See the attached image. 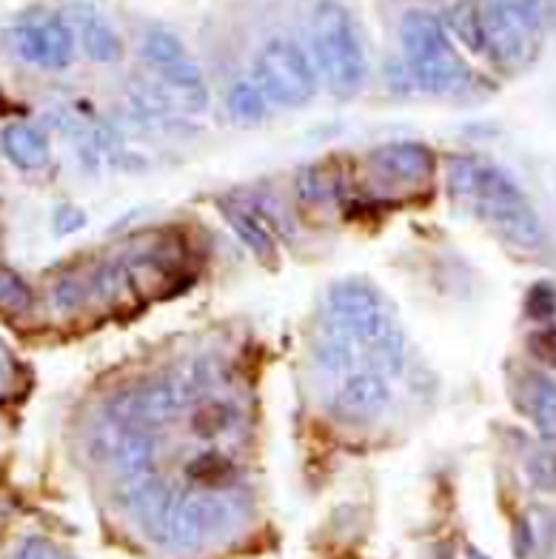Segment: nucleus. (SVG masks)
Instances as JSON below:
<instances>
[{"mask_svg": "<svg viewBox=\"0 0 556 559\" xmlns=\"http://www.w3.org/2000/svg\"><path fill=\"white\" fill-rule=\"evenodd\" d=\"M255 78L269 104L300 109L317 95V67L288 37H274L257 52Z\"/></svg>", "mask_w": 556, "mask_h": 559, "instance_id": "39448f33", "label": "nucleus"}, {"mask_svg": "<svg viewBox=\"0 0 556 559\" xmlns=\"http://www.w3.org/2000/svg\"><path fill=\"white\" fill-rule=\"evenodd\" d=\"M228 111H232V118L237 123L255 126L260 120H265V115H269V100L260 92V86H255L249 81H240L228 92Z\"/></svg>", "mask_w": 556, "mask_h": 559, "instance_id": "6ab92c4d", "label": "nucleus"}, {"mask_svg": "<svg viewBox=\"0 0 556 559\" xmlns=\"http://www.w3.org/2000/svg\"><path fill=\"white\" fill-rule=\"evenodd\" d=\"M400 40L411 81L428 95H454L471 81V72L454 52L437 15L414 9L400 23Z\"/></svg>", "mask_w": 556, "mask_h": 559, "instance_id": "f03ea898", "label": "nucleus"}, {"mask_svg": "<svg viewBox=\"0 0 556 559\" xmlns=\"http://www.w3.org/2000/svg\"><path fill=\"white\" fill-rule=\"evenodd\" d=\"M391 403V389L382 371L377 368H359L345 377L334 397V412L348 423H371L380 417Z\"/></svg>", "mask_w": 556, "mask_h": 559, "instance_id": "9d476101", "label": "nucleus"}, {"mask_svg": "<svg viewBox=\"0 0 556 559\" xmlns=\"http://www.w3.org/2000/svg\"><path fill=\"white\" fill-rule=\"evenodd\" d=\"M17 559H72L67 551H60L58 545L44 537H32L21 545Z\"/></svg>", "mask_w": 556, "mask_h": 559, "instance_id": "c85d7f7f", "label": "nucleus"}, {"mask_svg": "<svg viewBox=\"0 0 556 559\" xmlns=\"http://www.w3.org/2000/svg\"><path fill=\"white\" fill-rule=\"evenodd\" d=\"M363 357L359 348L354 346L352 340H345L343 334L326 329L322 340H317L315 346V360L322 368H329L331 374H343V371H352L357 366V360Z\"/></svg>", "mask_w": 556, "mask_h": 559, "instance_id": "a211bd4d", "label": "nucleus"}, {"mask_svg": "<svg viewBox=\"0 0 556 559\" xmlns=\"http://www.w3.org/2000/svg\"><path fill=\"white\" fill-rule=\"evenodd\" d=\"M371 169L386 180V183L423 186L434 175V152L425 143L414 140H397V143H382L368 155Z\"/></svg>", "mask_w": 556, "mask_h": 559, "instance_id": "1a4fd4ad", "label": "nucleus"}, {"mask_svg": "<svg viewBox=\"0 0 556 559\" xmlns=\"http://www.w3.org/2000/svg\"><path fill=\"white\" fill-rule=\"evenodd\" d=\"M12 49L21 60L40 69H67L74 58V35L60 17L23 23L12 32Z\"/></svg>", "mask_w": 556, "mask_h": 559, "instance_id": "6e6552de", "label": "nucleus"}, {"mask_svg": "<svg viewBox=\"0 0 556 559\" xmlns=\"http://www.w3.org/2000/svg\"><path fill=\"white\" fill-rule=\"evenodd\" d=\"M32 306H35V295L29 283L9 265H0V309L9 314H29Z\"/></svg>", "mask_w": 556, "mask_h": 559, "instance_id": "4be33fe9", "label": "nucleus"}, {"mask_svg": "<svg viewBox=\"0 0 556 559\" xmlns=\"http://www.w3.org/2000/svg\"><path fill=\"white\" fill-rule=\"evenodd\" d=\"M235 423L237 412L228 403H223V400H205L191 414V431L200 440H220V437H226L235 428Z\"/></svg>", "mask_w": 556, "mask_h": 559, "instance_id": "dca6fc26", "label": "nucleus"}, {"mask_svg": "<svg viewBox=\"0 0 556 559\" xmlns=\"http://www.w3.org/2000/svg\"><path fill=\"white\" fill-rule=\"evenodd\" d=\"M471 206L480 214V221L488 223L513 249L534 251L545 240V228L531 200L517 186V180L494 163H483L480 189Z\"/></svg>", "mask_w": 556, "mask_h": 559, "instance_id": "7ed1b4c3", "label": "nucleus"}, {"mask_svg": "<svg viewBox=\"0 0 556 559\" xmlns=\"http://www.w3.org/2000/svg\"><path fill=\"white\" fill-rule=\"evenodd\" d=\"M223 214H226L228 226L235 228L237 237H240L242 243L255 251V258H260V260L274 258V251H277L274 231H271L269 223H265L263 217L255 212V209L240 206V203H232V206L223 209Z\"/></svg>", "mask_w": 556, "mask_h": 559, "instance_id": "4468645a", "label": "nucleus"}, {"mask_svg": "<svg viewBox=\"0 0 556 559\" xmlns=\"http://www.w3.org/2000/svg\"><path fill=\"white\" fill-rule=\"evenodd\" d=\"M531 551H534V531H531V523H528L525 516H520L513 523V557L528 559Z\"/></svg>", "mask_w": 556, "mask_h": 559, "instance_id": "c756f323", "label": "nucleus"}, {"mask_svg": "<svg viewBox=\"0 0 556 559\" xmlns=\"http://www.w3.org/2000/svg\"><path fill=\"white\" fill-rule=\"evenodd\" d=\"M480 15L485 52L499 67H520L531 58L536 35L545 23L542 0H485Z\"/></svg>", "mask_w": 556, "mask_h": 559, "instance_id": "423d86ee", "label": "nucleus"}, {"mask_svg": "<svg viewBox=\"0 0 556 559\" xmlns=\"http://www.w3.org/2000/svg\"><path fill=\"white\" fill-rule=\"evenodd\" d=\"M520 405L531 417L545 445H556V380L545 371H525L520 377Z\"/></svg>", "mask_w": 556, "mask_h": 559, "instance_id": "f8f14e48", "label": "nucleus"}, {"mask_svg": "<svg viewBox=\"0 0 556 559\" xmlns=\"http://www.w3.org/2000/svg\"><path fill=\"white\" fill-rule=\"evenodd\" d=\"M134 486L129 488V497H126V506L134 514L143 531L149 537H154L157 543L166 545V531H169L171 511H175L177 491L166 483V479H157L152 474L146 477L132 479Z\"/></svg>", "mask_w": 556, "mask_h": 559, "instance_id": "9b49d317", "label": "nucleus"}, {"mask_svg": "<svg viewBox=\"0 0 556 559\" xmlns=\"http://www.w3.org/2000/svg\"><path fill=\"white\" fill-rule=\"evenodd\" d=\"M311 52L317 74L338 97H354L366 83L368 63L352 12L338 0H320L311 12Z\"/></svg>", "mask_w": 556, "mask_h": 559, "instance_id": "f257e3e1", "label": "nucleus"}, {"mask_svg": "<svg viewBox=\"0 0 556 559\" xmlns=\"http://www.w3.org/2000/svg\"><path fill=\"white\" fill-rule=\"evenodd\" d=\"M469 559H488V557H485V554L480 551V548H474V545H471V548H469Z\"/></svg>", "mask_w": 556, "mask_h": 559, "instance_id": "473e14b6", "label": "nucleus"}, {"mask_svg": "<svg viewBox=\"0 0 556 559\" xmlns=\"http://www.w3.org/2000/svg\"><path fill=\"white\" fill-rule=\"evenodd\" d=\"M186 385L175 380H154L138 389H126L106 403V417L120 426L152 428L171 423L186 403Z\"/></svg>", "mask_w": 556, "mask_h": 559, "instance_id": "0eeeda50", "label": "nucleus"}, {"mask_svg": "<svg viewBox=\"0 0 556 559\" xmlns=\"http://www.w3.org/2000/svg\"><path fill=\"white\" fill-rule=\"evenodd\" d=\"M69 212H72V209H69ZM63 214H67V209H60L58 223H60V217H63ZM78 226H83V214L81 212H72V221H69V228H78ZM58 231H60V235H67V226H60Z\"/></svg>", "mask_w": 556, "mask_h": 559, "instance_id": "2f4dec72", "label": "nucleus"}, {"mask_svg": "<svg viewBox=\"0 0 556 559\" xmlns=\"http://www.w3.org/2000/svg\"><path fill=\"white\" fill-rule=\"evenodd\" d=\"M297 192L306 203L311 206H320V203H329L334 198V177L326 163H311L297 175Z\"/></svg>", "mask_w": 556, "mask_h": 559, "instance_id": "5701e85b", "label": "nucleus"}, {"mask_svg": "<svg viewBox=\"0 0 556 559\" xmlns=\"http://www.w3.org/2000/svg\"><path fill=\"white\" fill-rule=\"evenodd\" d=\"M88 297H92V280L88 277L83 280L69 274V277H60L58 283H55V288H51V300H55V306H58L60 311L81 309Z\"/></svg>", "mask_w": 556, "mask_h": 559, "instance_id": "a878e982", "label": "nucleus"}, {"mask_svg": "<svg viewBox=\"0 0 556 559\" xmlns=\"http://www.w3.org/2000/svg\"><path fill=\"white\" fill-rule=\"evenodd\" d=\"M83 29V49L92 60L97 63H115L123 55V44L120 37L115 35L109 23H103L97 15H88L86 21L81 23Z\"/></svg>", "mask_w": 556, "mask_h": 559, "instance_id": "f3484780", "label": "nucleus"}, {"mask_svg": "<svg viewBox=\"0 0 556 559\" xmlns=\"http://www.w3.org/2000/svg\"><path fill=\"white\" fill-rule=\"evenodd\" d=\"M143 58H146L149 67L154 72H163V69L175 67L180 60L189 58L186 46L180 44V37L171 35V32H149L146 40H143Z\"/></svg>", "mask_w": 556, "mask_h": 559, "instance_id": "aec40b11", "label": "nucleus"}, {"mask_svg": "<svg viewBox=\"0 0 556 559\" xmlns=\"http://www.w3.org/2000/svg\"><path fill=\"white\" fill-rule=\"evenodd\" d=\"M525 314L534 320L536 325L551 323L556 317V286L554 283H536V286L528 288L525 295Z\"/></svg>", "mask_w": 556, "mask_h": 559, "instance_id": "bb28decb", "label": "nucleus"}, {"mask_svg": "<svg viewBox=\"0 0 556 559\" xmlns=\"http://www.w3.org/2000/svg\"><path fill=\"white\" fill-rule=\"evenodd\" d=\"M525 474L536 491L556 493V451L554 445L534 449L525 460Z\"/></svg>", "mask_w": 556, "mask_h": 559, "instance_id": "393cba45", "label": "nucleus"}, {"mask_svg": "<svg viewBox=\"0 0 556 559\" xmlns=\"http://www.w3.org/2000/svg\"><path fill=\"white\" fill-rule=\"evenodd\" d=\"M480 175H483V160L474 157H454L448 163L446 186L451 198L460 203H474L476 189H480Z\"/></svg>", "mask_w": 556, "mask_h": 559, "instance_id": "412c9836", "label": "nucleus"}, {"mask_svg": "<svg viewBox=\"0 0 556 559\" xmlns=\"http://www.w3.org/2000/svg\"><path fill=\"white\" fill-rule=\"evenodd\" d=\"M9 371H12V357H9L7 343H3V340H0V389H3V385H7Z\"/></svg>", "mask_w": 556, "mask_h": 559, "instance_id": "7c9ffc66", "label": "nucleus"}, {"mask_svg": "<svg viewBox=\"0 0 556 559\" xmlns=\"http://www.w3.org/2000/svg\"><path fill=\"white\" fill-rule=\"evenodd\" d=\"M246 516H249V502L232 488L228 491L194 488L189 493H177L169 531H166V545L191 551V548H200L205 539L240 525Z\"/></svg>", "mask_w": 556, "mask_h": 559, "instance_id": "20e7f679", "label": "nucleus"}, {"mask_svg": "<svg viewBox=\"0 0 556 559\" xmlns=\"http://www.w3.org/2000/svg\"><path fill=\"white\" fill-rule=\"evenodd\" d=\"M528 354H531L542 368H556V325L554 323L536 325L534 332L528 334Z\"/></svg>", "mask_w": 556, "mask_h": 559, "instance_id": "cd10ccee", "label": "nucleus"}, {"mask_svg": "<svg viewBox=\"0 0 556 559\" xmlns=\"http://www.w3.org/2000/svg\"><path fill=\"white\" fill-rule=\"evenodd\" d=\"M451 26L460 35V40L474 52H485L483 40V15H480V7H474L471 0H462L457 3L454 12H451Z\"/></svg>", "mask_w": 556, "mask_h": 559, "instance_id": "b1692460", "label": "nucleus"}, {"mask_svg": "<svg viewBox=\"0 0 556 559\" xmlns=\"http://www.w3.org/2000/svg\"><path fill=\"white\" fill-rule=\"evenodd\" d=\"M0 146H3V155L23 171L44 169L51 157L46 134L29 123H9L0 132Z\"/></svg>", "mask_w": 556, "mask_h": 559, "instance_id": "ddd939ff", "label": "nucleus"}, {"mask_svg": "<svg viewBox=\"0 0 556 559\" xmlns=\"http://www.w3.org/2000/svg\"><path fill=\"white\" fill-rule=\"evenodd\" d=\"M186 477L205 491H228L237 477V468L228 456L217 454V451H205V454L191 460Z\"/></svg>", "mask_w": 556, "mask_h": 559, "instance_id": "2eb2a0df", "label": "nucleus"}]
</instances>
